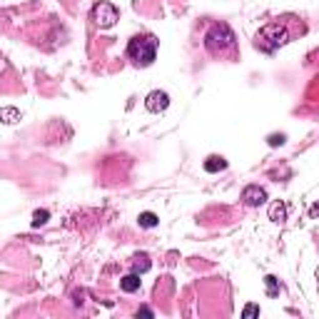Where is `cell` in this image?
Segmentation results:
<instances>
[{
	"mask_svg": "<svg viewBox=\"0 0 319 319\" xmlns=\"http://www.w3.org/2000/svg\"><path fill=\"white\" fill-rule=\"evenodd\" d=\"M227 167V160L225 157H220V155H209L205 160V169L207 172H222Z\"/></svg>",
	"mask_w": 319,
	"mask_h": 319,
	"instance_id": "cell-8",
	"label": "cell"
},
{
	"mask_svg": "<svg viewBox=\"0 0 319 319\" xmlns=\"http://www.w3.org/2000/svg\"><path fill=\"white\" fill-rule=\"evenodd\" d=\"M120 289L122 292H127V294H132V292H137L140 289V274H125L122 280H120Z\"/></svg>",
	"mask_w": 319,
	"mask_h": 319,
	"instance_id": "cell-7",
	"label": "cell"
},
{
	"mask_svg": "<svg viewBox=\"0 0 319 319\" xmlns=\"http://www.w3.org/2000/svg\"><path fill=\"white\" fill-rule=\"evenodd\" d=\"M242 314L244 317H257V314H260V307H257V304H247Z\"/></svg>",
	"mask_w": 319,
	"mask_h": 319,
	"instance_id": "cell-15",
	"label": "cell"
},
{
	"mask_svg": "<svg viewBox=\"0 0 319 319\" xmlns=\"http://www.w3.org/2000/svg\"><path fill=\"white\" fill-rule=\"evenodd\" d=\"M307 33V23L300 18V15H280V18L269 20L267 25H262L254 35V48L264 53V55H272L277 53L280 48H284L287 42L302 38Z\"/></svg>",
	"mask_w": 319,
	"mask_h": 319,
	"instance_id": "cell-1",
	"label": "cell"
},
{
	"mask_svg": "<svg viewBox=\"0 0 319 319\" xmlns=\"http://www.w3.org/2000/svg\"><path fill=\"white\" fill-rule=\"evenodd\" d=\"M137 317H155V312L147 309V307H142V309H137Z\"/></svg>",
	"mask_w": 319,
	"mask_h": 319,
	"instance_id": "cell-17",
	"label": "cell"
},
{
	"mask_svg": "<svg viewBox=\"0 0 319 319\" xmlns=\"http://www.w3.org/2000/svg\"><path fill=\"white\" fill-rule=\"evenodd\" d=\"M267 292H269V297H274L277 292H280V287H277V277H267Z\"/></svg>",
	"mask_w": 319,
	"mask_h": 319,
	"instance_id": "cell-14",
	"label": "cell"
},
{
	"mask_svg": "<svg viewBox=\"0 0 319 319\" xmlns=\"http://www.w3.org/2000/svg\"><path fill=\"white\" fill-rule=\"evenodd\" d=\"M147 269H150V260H147V254L135 257V262H132V272H135V274H142V272H147Z\"/></svg>",
	"mask_w": 319,
	"mask_h": 319,
	"instance_id": "cell-11",
	"label": "cell"
},
{
	"mask_svg": "<svg viewBox=\"0 0 319 319\" xmlns=\"http://www.w3.org/2000/svg\"><path fill=\"white\" fill-rule=\"evenodd\" d=\"M264 200H267V192L260 185H249V187L242 189V202L247 207H260Z\"/></svg>",
	"mask_w": 319,
	"mask_h": 319,
	"instance_id": "cell-5",
	"label": "cell"
},
{
	"mask_svg": "<svg viewBox=\"0 0 319 319\" xmlns=\"http://www.w3.org/2000/svg\"><path fill=\"white\" fill-rule=\"evenodd\" d=\"M205 50L215 60L222 62H235L240 60V45H237V35L227 23H215L205 33Z\"/></svg>",
	"mask_w": 319,
	"mask_h": 319,
	"instance_id": "cell-2",
	"label": "cell"
},
{
	"mask_svg": "<svg viewBox=\"0 0 319 319\" xmlns=\"http://www.w3.org/2000/svg\"><path fill=\"white\" fill-rule=\"evenodd\" d=\"M127 57H130L132 65H137V68L152 65L155 57H157V38H155V35H147V33L135 35V38L127 42Z\"/></svg>",
	"mask_w": 319,
	"mask_h": 319,
	"instance_id": "cell-3",
	"label": "cell"
},
{
	"mask_svg": "<svg viewBox=\"0 0 319 319\" xmlns=\"http://www.w3.org/2000/svg\"><path fill=\"white\" fill-rule=\"evenodd\" d=\"M137 222H140V227H157V215L155 212H140V217H137Z\"/></svg>",
	"mask_w": 319,
	"mask_h": 319,
	"instance_id": "cell-12",
	"label": "cell"
},
{
	"mask_svg": "<svg viewBox=\"0 0 319 319\" xmlns=\"http://www.w3.org/2000/svg\"><path fill=\"white\" fill-rule=\"evenodd\" d=\"M20 120V113L15 108H0V122H5V125H15Z\"/></svg>",
	"mask_w": 319,
	"mask_h": 319,
	"instance_id": "cell-10",
	"label": "cell"
},
{
	"mask_svg": "<svg viewBox=\"0 0 319 319\" xmlns=\"http://www.w3.org/2000/svg\"><path fill=\"white\" fill-rule=\"evenodd\" d=\"M48 217H50V212H48V209H38V212L33 215V227L45 225V222H48Z\"/></svg>",
	"mask_w": 319,
	"mask_h": 319,
	"instance_id": "cell-13",
	"label": "cell"
},
{
	"mask_svg": "<svg viewBox=\"0 0 319 319\" xmlns=\"http://www.w3.org/2000/svg\"><path fill=\"white\" fill-rule=\"evenodd\" d=\"M167 105H169V95L162 93V90L150 93L147 100H145V108H147L150 113H162V110H167Z\"/></svg>",
	"mask_w": 319,
	"mask_h": 319,
	"instance_id": "cell-6",
	"label": "cell"
},
{
	"mask_svg": "<svg viewBox=\"0 0 319 319\" xmlns=\"http://www.w3.org/2000/svg\"><path fill=\"white\" fill-rule=\"evenodd\" d=\"M90 20H93L97 28H113L115 23L120 20V13H117V8L110 5V3H97L93 8V13H90Z\"/></svg>",
	"mask_w": 319,
	"mask_h": 319,
	"instance_id": "cell-4",
	"label": "cell"
},
{
	"mask_svg": "<svg viewBox=\"0 0 319 319\" xmlns=\"http://www.w3.org/2000/svg\"><path fill=\"white\" fill-rule=\"evenodd\" d=\"M269 220L284 222V220H287V205H284V202H274V205L269 207Z\"/></svg>",
	"mask_w": 319,
	"mask_h": 319,
	"instance_id": "cell-9",
	"label": "cell"
},
{
	"mask_svg": "<svg viewBox=\"0 0 319 319\" xmlns=\"http://www.w3.org/2000/svg\"><path fill=\"white\" fill-rule=\"evenodd\" d=\"M282 142H284V135H272V137H269V145H272V147H277Z\"/></svg>",
	"mask_w": 319,
	"mask_h": 319,
	"instance_id": "cell-16",
	"label": "cell"
}]
</instances>
